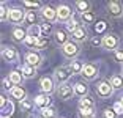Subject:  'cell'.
I'll list each match as a JSON object with an SVG mask.
<instances>
[{
  "mask_svg": "<svg viewBox=\"0 0 123 118\" xmlns=\"http://www.w3.org/2000/svg\"><path fill=\"white\" fill-rule=\"evenodd\" d=\"M74 8H76V13L77 14H82V13H88L92 8L90 2H85V0H77L74 2Z\"/></svg>",
  "mask_w": 123,
  "mask_h": 118,
  "instance_id": "cb8c5ba5",
  "label": "cell"
},
{
  "mask_svg": "<svg viewBox=\"0 0 123 118\" xmlns=\"http://www.w3.org/2000/svg\"><path fill=\"white\" fill-rule=\"evenodd\" d=\"M54 27H52V24H49V22H43L41 24V33H43V36H49L52 33L54 35Z\"/></svg>",
  "mask_w": 123,
  "mask_h": 118,
  "instance_id": "d590c367",
  "label": "cell"
},
{
  "mask_svg": "<svg viewBox=\"0 0 123 118\" xmlns=\"http://www.w3.org/2000/svg\"><path fill=\"white\" fill-rule=\"evenodd\" d=\"M47 44H49V38H47V36H41V38H38V47H36V52H40V50L44 49V47H47Z\"/></svg>",
  "mask_w": 123,
  "mask_h": 118,
  "instance_id": "f35d334b",
  "label": "cell"
},
{
  "mask_svg": "<svg viewBox=\"0 0 123 118\" xmlns=\"http://www.w3.org/2000/svg\"><path fill=\"white\" fill-rule=\"evenodd\" d=\"M115 58L123 63V50H117V52H115Z\"/></svg>",
  "mask_w": 123,
  "mask_h": 118,
  "instance_id": "ee69618b",
  "label": "cell"
},
{
  "mask_svg": "<svg viewBox=\"0 0 123 118\" xmlns=\"http://www.w3.org/2000/svg\"><path fill=\"white\" fill-rule=\"evenodd\" d=\"M30 118H43V117H40V115H38V117H33V115H32V117H30Z\"/></svg>",
  "mask_w": 123,
  "mask_h": 118,
  "instance_id": "f6af8a7d",
  "label": "cell"
},
{
  "mask_svg": "<svg viewBox=\"0 0 123 118\" xmlns=\"http://www.w3.org/2000/svg\"><path fill=\"white\" fill-rule=\"evenodd\" d=\"M77 115H79V118L96 117V115H95V109H88V107H79L77 109Z\"/></svg>",
  "mask_w": 123,
  "mask_h": 118,
  "instance_id": "d6a6232c",
  "label": "cell"
},
{
  "mask_svg": "<svg viewBox=\"0 0 123 118\" xmlns=\"http://www.w3.org/2000/svg\"><path fill=\"white\" fill-rule=\"evenodd\" d=\"M25 63L27 65H30V66H33V68H40L41 65H43V61H44V57L40 54V52H35V50H29L25 54Z\"/></svg>",
  "mask_w": 123,
  "mask_h": 118,
  "instance_id": "4fadbf2b",
  "label": "cell"
},
{
  "mask_svg": "<svg viewBox=\"0 0 123 118\" xmlns=\"http://www.w3.org/2000/svg\"><path fill=\"white\" fill-rule=\"evenodd\" d=\"M22 46L25 49H30V50H35L36 52V47H38V38H33V36H29L27 35L25 41L22 43Z\"/></svg>",
  "mask_w": 123,
  "mask_h": 118,
  "instance_id": "f1b7e54d",
  "label": "cell"
},
{
  "mask_svg": "<svg viewBox=\"0 0 123 118\" xmlns=\"http://www.w3.org/2000/svg\"><path fill=\"white\" fill-rule=\"evenodd\" d=\"M79 107H88V109H96V104L90 96H85L82 99H79Z\"/></svg>",
  "mask_w": 123,
  "mask_h": 118,
  "instance_id": "e575fe53",
  "label": "cell"
},
{
  "mask_svg": "<svg viewBox=\"0 0 123 118\" xmlns=\"http://www.w3.org/2000/svg\"><path fill=\"white\" fill-rule=\"evenodd\" d=\"M101 115H103V118H120L112 107H106L104 110L101 112Z\"/></svg>",
  "mask_w": 123,
  "mask_h": 118,
  "instance_id": "74e56055",
  "label": "cell"
},
{
  "mask_svg": "<svg viewBox=\"0 0 123 118\" xmlns=\"http://www.w3.org/2000/svg\"><path fill=\"white\" fill-rule=\"evenodd\" d=\"M79 19H80V22H82V25H90V24H93L95 22V14L92 13V11H88V13H82V14H79Z\"/></svg>",
  "mask_w": 123,
  "mask_h": 118,
  "instance_id": "f546056e",
  "label": "cell"
},
{
  "mask_svg": "<svg viewBox=\"0 0 123 118\" xmlns=\"http://www.w3.org/2000/svg\"><path fill=\"white\" fill-rule=\"evenodd\" d=\"M19 107H21V110H22V112L32 113L33 107H35V102H33V99L27 98V99H24V101H21V102H19Z\"/></svg>",
  "mask_w": 123,
  "mask_h": 118,
  "instance_id": "83f0119b",
  "label": "cell"
},
{
  "mask_svg": "<svg viewBox=\"0 0 123 118\" xmlns=\"http://www.w3.org/2000/svg\"><path fill=\"white\" fill-rule=\"evenodd\" d=\"M107 13L111 18L114 19H120L123 18V3L118 0H112V2H107Z\"/></svg>",
  "mask_w": 123,
  "mask_h": 118,
  "instance_id": "5bb4252c",
  "label": "cell"
},
{
  "mask_svg": "<svg viewBox=\"0 0 123 118\" xmlns=\"http://www.w3.org/2000/svg\"><path fill=\"white\" fill-rule=\"evenodd\" d=\"M19 71L24 74L25 79H35L36 76H38V69L33 68V66H30V65H27V63L19 65Z\"/></svg>",
  "mask_w": 123,
  "mask_h": 118,
  "instance_id": "44dd1931",
  "label": "cell"
},
{
  "mask_svg": "<svg viewBox=\"0 0 123 118\" xmlns=\"http://www.w3.org/2000/svg\"><path fill=\"white\" fill-rule=\"evenodd\" d=\"M104 29H106V24H104V22H98V24H96V32H98V33L103 32Z\"/></svg>",
  "mask_w": 123,
  "mask_h": 118,
  "instance_id": "7bdbcfd3",
  "label": "cell"
},
{
  "mask_svg": "<svg viewBox=\"0 0 123 118\" xmlns=\"http://www.w3.org/2000/svg\"><path fill=\"white\" fill-rule=\"evenodd\" d=\"M6 77L13 82V85H14V87H21L22 83H24V80H25L24 74H22L19 69H13V71H10V74H8Z\"/></svg>",
  "mask_w": 123,
  "mask_h": 118,
  "instance_id": "ffe728a7",
  "label": "cell"
},
{
  "mask_svg": "<svg viewBox=\"0 0 123 118\" xmlns=\"http://www.w3.org/2000/svg\"><path fill=\"white\" fill-rule=\"evenodd\" d=\"M114 93H115V90L112 88L109 80H99L95 85V94L98 98H101V99H109Z\"/></svg>",
  "mask_w": 123,
  "mask_h": 118,
  "instance_id": "5b68a950",
  "label": "cell"
},
{
  "mask_svg": "<svg viewBox=\"0 0 123 118\" xmlns=\"http://www.w3.org/2000/svg\"><path fill=\"white\" fill-rule=\"evenodd\" d=\"M40 90H41V93L49 94V96H51L52 93H55V91H57V83H55L54 77H47V76L41 77V80H40Z\"/></svg>",
  "mask_w": 123,
  "mask_h": 118,
  "instance_id": "7c38bea8",
  "label": "cell"
},
{
  "mask_svg": "<svg viewBox=\"0 0 123 118\" xmlns=\"http://www.w3.org/2000/svg\"><path fill=\"white\" fill-rule=\"evenodd\" d=\"M36 22V14L33 11H27V18H25V24L29 25H33Z\"/></svg>",
  "mask_w": 123,
  "mask_h": 118,
  "instance_id": "ab89813d",
  "label": "cell"
},
{
  "mask_svg": "<svg viewBox=\"0 0 123 118\" xmlns=\"http://www.w3.org/2000/svg\"><path fill=\"white\" fill-rule=\"evenodd\" d=\"M8 19H10V8L6 6V2H2V5H0V21L3 22H8Z\"/></svg>",
  "mask_w": 123,
  "mask_h": 118,
  "instance_id": "4dcf8cb0",
  "label": "cell"
},
{
  "mask_svg": "<svg viewBox=\"0 0 123 118\" xmlns=\"http://www.w3.org/2000/svg\"><path fill=\"white\" fill-rule=\"evenodd\" d=\"M10 35H11V39H13L14 43L22 44L27 38V29H24V27H13Z\"/></svg>",
  "mask_w": 123,
  "mask_h": 118,
  "instance_id": "e0dca14e",
  "label": "cell"
},
{
  "mask_svg": "<svg viewBox=\"0 0 123 118\" xmlns=\"http://www.w3.org/2000/svg\"><path fill=\"white\" fill-rule=\"evenodd\" d=\"M38 112H40L38 115L43 118H58L55 107H47V109H43V110H38Z\"/></svg>",
  "mask_w": 123,
  "mask_h": 118,
  "instance_id": "1f68e13d",
  "label": "cell"
},
{
  "mask_svg": "<svg viewBox=\"0 0 123 118\" xmlns=\"http://www.w3.org/2000/svg\"><path fill=\"white\" fill-rule=\"evenodd\" d=\"M88 118H96V117H88Z\"/></svg>",
  "mask_w": 123,
  "mask_h": 118,
  "instance_id": "c3c4849f",
  "label": "cell"
},
{
  "mask_svg": "<svg viewBox=\"0 0 123 118\" xmlns=\"http://www.w3.org/2000/svg\"><path fill=\"white\" fill-rule=\"evenodd\" d=\"M13 113H14V102L8 99L5 93H2V98H0V115H2V118H11Z\"/></svg>",
  "mask_w": 123,
  "mask_h": 118,
  "instance_id": "ba28073f",
  "label": "cell"
},
{
  "mask_svg": "<svg viewBox=\"0 0 123 118\" xmlns=\"http://www.w3.org/2000/svg\"><path fill=\"white\" fill-rule=\"evenodd\" d=\"M88 38H90V33H88V29L85 25H80L79 29L71 35V39L77 44H84L85 41H88Z\"/></svg>",
  "mask_w": 123,
  "mask_h": 118,
  "instance_id": "9a60e30c",
  "label": "cell"
},
{
  "mask_svg": "<svg viewBox=\"0 0 123 118\" xmlns=\"http://www.w3.org/2000/svg\"><path fill=\"white\" fill-rule=\"evenodd\" d=\"M0 54H2V58L3 61L10 65H14L21 60V54H19V50L16 49L14 46H10V44H2V50H0Z\"/></svg>",
  "mask_w": 123,
  "mask_h": 118,
  "instance_id": "7a4b0ae2",
  "label": "cell"
},
{
  "mask_svg": "<svg viewBox=\"0 0 123 118\" xmlns=\"http://www.w3.org/2000/svg\"><path fill=\"white\" fill-rule=\"evenodd\" d=\"M25 18H27V10H24L22 6L10 8V19H8V22L13 24V27H21V24L25 22Z\"/></svg>",
  "mask_w": 123,
  "mask_h": 118,
  "instance_id": "277c9868",
  "label": "cell"
},
{
  "mask_svg": "<svg viewBox=\"0 0 123 118\" xmlns=\"http://www.w3.org/2000/svg\"><path fill=\"white\" fill-rule=\"evenodd\" d=\"M120 102H122V104H123V96H122V98H120Z\"/></svg>",
  "mask_w": 123,
  "mask_h": 118,
  "instance_id": "bcb514c9",
  "label": "cell"
},
{
  "mask_svg": "<svg viewBox=\"0 0 123 118\" xmlns=\"http://www.w3.org/2000/svg\"><path fill=\"white\" fill-rule=\"evenodd\" d=\"M120 47V38L115 33H106L103 36V49L109 52H117Z\"/></svg>",
  "mask_w": 123,
  "mask_h": 118,
  "instance_id": "52a82bcc",
  "label": "cell"
},
{
  "mask_svg": "<svg viewBox=\"0 0 123 118\" xmlns=\"http://www.w3.org/2000/svg\"><path fill=\"white\" fill-rule=\"evenodd\" d=\"M54 41H55V44H58V46L62 47V46H65L69 39H68V35H66L65 30L55 29V32H54Z\"/></svg>",
  "mask_w": 123,
  "mask_h": 118,
  "instance_id": "603a6c76",
  "label": "cell"
},
{
  "mask_svg": "<svg viewBox=\"0 0 123 118\" xmlns=\"http://www.w3.org/2000/svg\"><path fill=\"white\" fill-rule=\"evenodd\" d=\"M57 98L60 101H69L74 94V85H69V83H63V85H57V91H55Z\"/></svg>",
  "mask_w": 123,
  "mask_h": 118,
  "instance_id": "8fae6325",
  "label": "cell"
},
{
  "mask_svg": "<svg viewBox=\"0 0 123 118\" xmlns=\"http://www.w3.org/2000/svg\"><path fill=\"white\" fill-rule=\"evenodd\" d=\"M27 35L33 36V38H41V36H43V33H41V25L40 24L29 25V27H27Z\"/></svg>",
  "mask_w": 123,
  "mask_h": 118,
  "instance_id": "484cf974",
  "label": "cell"
},
{
  "mask_svg": "<svg viewBox=\"0 0 123 118\" xmlns=\"http://www.w3.org/2000/svg\"><path fill=\"white\" fill-rule=\"evenodd\" d=\"M73 72L71 69H69L68 65H60V66H57V68L54 69V74H52V77H54L55 83L57 85H63V83H68V80L71 79Z\"/></svg>",
  "mask_w": 123,
  "mask_h": 118,
  "instance_id": "3957f363",
  "label": "cell"
},
{
  "mask_svg": "<svg viewBox=\"0 0 123 118\" xmlns=\"http://www.w3.org/2000/svg\"><path fill=\"white\" fill-rule=\"evenodd\" d=\"M122 76H123V65H122Z\"/></svg>",
  "mask_w": 123,
  "mask_h": 118,
  "instance_id": "7dc6e473",
  "label": "cell"
},
{
  "mask_svg": "<svg viewBox=\"0 0 123 118\" xmlns=\"http://www.w3.org/2000/svg\"><path fill=\"white\" fill-rule=\"evenodd\" d=\"M10 98L11 99H16V101H24L29 98V93H27L25 88H22V87H14V88L10 91Z\"/></svg>",
  "mask_w": 123,
  "mask_h": 118,
  "instance_id": "d6986e66",
  "label": "cell"
},
{
  "mask_svg": "<svg viewBox=\"0 0 123 118\" xmlns=\"http://www.w3.org/2000/svg\"><path fill=\"white\" fill-rule=\"evenodd\" d=\"M40 19L43 22H49V24L57 22V10L51 5H44L40 10Z\"/></svg>",
  "mask_w": 123,
  "mask_h": 118,
  "instance_id": "30bf717a",
  "label": "cell"
},
{
  "mask_svg": "<svg viewBox=\"0 0 123 118\" xmlns=\"http://www.w3.org/2000/svg\"><path fill=\"white\" fill-rule=\"evenodd\" d=\"M77 16H79V14H74V16H73V18L65 24V29H66V32H68L69 35H73V33L76 32L80 25H82V22H80V19H77Z\"/></svg>",
  "mask_w": 123,
  "mask_h": 118,
  "instance_id": "7402d4cb",
  "label": "cell"
},
{
  "mask_svg": "<svg viewBox=\"0 0 123 118\" xmlns=\"http://www.w3.org/2000/svg\"><path fill=\"white\" fill-rule=\"evenodd\" d=\"M80 50H82L80 49V44L74 43L73 39H69L65 46L60 47V52H62V55H63V58H66V60H69V61L77 60V57L80 55Z\"/></svg>",
  "mask_w": 123,
  "mask_h": 118,
  "instance_id": "6da1fadb",
  "label": "cell"
},
{
  "mask_svg": "<svg viewBox=\"0 0 123 118\" xmlns=\"http://www.w3.org/2000/svg\"><path fill=\"white\" fill-rule=\"evenodd\" d=\"M80 76L84 77L85 82H95V80L99 77V66H98L96 63H93V61L85 63V65H84V69H82V74H80Z\"/></svg>",
  "mask_w": 123,
  "mask_h": 118,
  "instance_id": "8992f818",
  "label": "cell"
},
{
  "mask_svg": "<svg viewBox=\"0 0 123 118\" xmlns=\"http://www.w3.org/2000/svg\"><path fill=\"white\" fill-rule=\"evenodd\" d=\"M33 102H35V107L38 110H43V109H47V107H52V99L49 94H44V93H40L33 98Z\"/></svg>",
  "mask_w": 123,
  "mask_h": 118,
  "instance_id": "2e32d148",
  "label": "cell"
},
{
  "mask_svg": "<svg viewBox=\"0 0 123 118\" xmlns=\"http://www.w3.org/2000/svg\"><path fill=\"white\" fill-rule=\"evenodd\" d=\"M43 6H44V5L40 3V2H29V0H24V2H22V8H24V10H25V8H29L30 11H32V10H41ZM29 10H27V11H29Z\"/></svg>",
  "mask_w": 123,
  "mask_h": 118,
  "instance_id": "836d02e7",
  "label": "cell"
},
{
  "mask_svg": "<svg viewBox=\"0 0 123 118\" xmlns=\"http://www.w3.org/2000/svg\"><path fill=\"white\" fill-rule=\"evenodd\" d=\"M112 109L117 112V115H118V117H120V115H123V104L120 102V101H117V102L114 104V106H112Z\"/></svg>",
  "mask_w": 123,
  "mask_h": 118,
  "instance_id": "b9f144b4",
  "label": "cell"
},
{
  "mask_svg": "<svg viewBox=\"0 0 123 118\" xmlns=\"http://www.w3.org/2000/svg\"><path fill=\"white\" fill-rule=\"evenodd\" d=\"M68 66H69V69H71L73 76L82 74V69H84V63H82V61H79V60H73V61H69Z\"/></svg>",
  "mask_w": 123,
  "mask_h": 118,
  "instance_id": "4316f807",
  "label": "cell"
},
{
  "mask_svg": "<svg viewBox=\"0 0 123 118\" xmlns=\"http://www.w3.org/2000/svg\"><path fill=\"white\" fill-rule=\"evenodd\" d=\"M14 88V85H13V82H11L8 77H3L2 79V90H3V93H8L10 94V91Z\"/></svg>",
  "mask_w": 123,
  "mask_h": 118,
  "instance_id": "8d00e7d4",
  "label": "cell"
},
{
  "mask_svg": "<svg viewBox=\"0 0 123 118\" xmlns=\"http://www.w3.org/2000/svg\"><path fill=\"white\" fill-rule=\"evenodd\" d=\"M90 44H92L93 47H103V38L92 36V38H90Z\"/></svg>",
  "mask_w": 123,
  "mask_h": 118,
  "instance_id": "60d3db41",
  "label": "cell"
},
{
  "mask_svg": "<svg viewBox=\"0 0 123 118\" xmlns=\"http://www.w3.org/2000/svg\"><path fill=\"white\" fill-rule=\"evenodd\" d=\"M109 82H111L114 90H122L123 88V76L122 74H112L111 79H109Z\"/></svg>",
  "mask_w": 123,
  "mask_h": 118,
  "instance_id": "d4e9b609",
  "label": "cell"
},
{
  "mask_svg": "<svg viewBox=\"0 0 123 118\" xmlns=\"http://www.w3.org/2000/svg\"><path fill=\"white\" fill-rule=\"evenodd\" d=\"M55 10H57V22H65L66 24L73 16L76 14L68 3H58Z\"/></svg>",
  "mask_w": 123,
  "mask_h": 118,
  "instance_id": "9c48e42d",
  "label": "cell"
},
{
  "mask_svg": "<svg viewBox=\"0 0 123 118\" xmlns=\"http://www.w3.org/2000/svg\"><path fill=\"white\" fill-rule=\"evenodd\" d=\"M74 94H76L79 99L88 96V85L85 80H79V82L74 83Z\"/></svg>",
  "mask_w": 123,
  "mask_h": 118,
  "instance_id": "ac0fdd59",
  "label": "cell"
},
{
  "mask_svg": "<svg viewBox=\"0 0 123 118\" xmlns=\"http://www.w3.org/2000/svg\"><path fill=\"white\" fill-rule=\"evenodd\" d=\"M60 118H63V117H60Z\"/></svg>",
  "mask_w": 123,
  "mask_h": 118,
  "instance_id": "681fc988",
  "label": "cell"
}]
</instances>
